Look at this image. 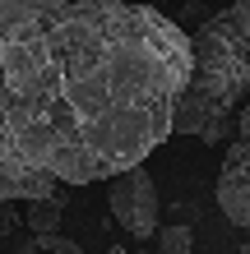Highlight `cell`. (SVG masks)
<instances>
[{
    "instance_id": "obj_1",
    "label": "cell",
    "mask_w": 250,
    "mask_h": 254,
    "mask_svg": "<svg viewBox=\"0 0 250 254\" xmlns=\"http://www.w3.org/2000/svg\"><path fill=\"white\" fill-rule=\"evenodd\" d=\"M190 37L130 0H0V176L111 181L163 139Z\"/></svg>"
},
{
    "instance_id": "obj_2",
    "label": "cell",
    "mask_w": 250,
    "mask_h": 254,
    "mask_svg": "<svg viewBox=\"0 0 250 254\" xmlns=\"http://www.w3.org/2000/svg\"><path fill=\"white\" fill-rule=\"evenodd\" d=\"M250 97V0L218 9L190 37V79L171 116V134L204 143L232 139V116Z\"/></svg>"
},
{
    "instance_id": "obj_3",
    "label": "cell",
    "mask_w": 250,
    "mask_h": 254,
    "mask_svg": "<svg viewBox=\"0 0 250 254\" xmlns=\"http://www.w3.org/2000/svg\"><path fill=\"white\" fill-rule=\"evenodd\" d=\"M107 208L111 217L121 222V227L135 236V241H153V231L163 227V199H158V185L144 162H135V167H125L121 176H111L107 185Z\"/></svg>"
},
{
    "instance_id": "obj_4",
    "label": "cell",
    "mask_w": 250,
    "mask_h": 254,
    "mask_svg": "<svg viewBox=\"0 0 250 254\" xmlns=\"http://www.w3.org/2000/svg\"><path fill=\"white\" fill-rule=\"evenodd\" d=\"M218 208L227 213V222L250 231V97L241 102L237 121H232L227 157L218 171Z\"/></svg>"
},
{
    "instance_id": "obj_5",
    "label": "cell",
    "mask_w": 250,
    "mask_h": 254,
    "mask_svg": "<svg viewBox=\"0 0 250 254\" xmlns=\"http://www.w3.org/2000/svg\"><path fill=\"white\" fill-rule=\"evenodd\" d=\"M65 208H70V194L56 190V194H47V199H28L23 222H28V231H61Z\"/></svg>"
},
{
    "instance_id": "obj_6",
    "label": "cell",
    "mask_w": 250,
    "mask_h": 254,
    "mask_svg": "<svg viewBox=\"0 0 250 254\" xmlns=\"http://www.w3.org/2000/svg\"><path fill=\"white\" fill-rule=\"evenodd\" d=\"M153 241H158V254H195V236H190V227H158Z\"/></svg>"
},
{
    "instance_id": "obj_7",
    "label": "cell",
    "mask_w": 250,
    "mask_h": 254,
    "mask_svg": "<svg viewBox=\"0 0 250 254\" xmlns=\"http://www.w3.org/2000/svg\"><path fill=\"white\" fill-rule=\"evenodd\" d=\"M33 245H37V250H47V254H83L75 241H65V236H56V231H37V236H33Z\"/></svg>"
},
{
    "instance_id": "obj_8",
    "label": "cell",
    "mask_w": 250,
    "mask_h": 254,
    "mask_svg": "<svg viewBox=\"0 0 250 254\" xmlns=\"http://www.w3.org/2000/svg\"><path fill=\"white\" fill-rule=\"evenodd\" d=\"M107 254H144V250H125V245H111Z\"/></svg>"
}]
</instances>
